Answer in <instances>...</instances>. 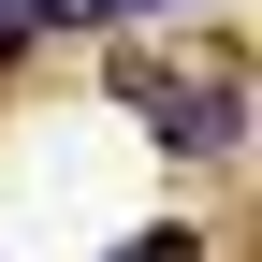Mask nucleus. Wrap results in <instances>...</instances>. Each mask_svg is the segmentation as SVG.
Instances as JSON below:
<instances>
[{
    "instance_id": "obj_1",
    "label": "nucleus",
    "mask_w": 262,
    "mask_h": 262,
    "mask_svg": "<svg viewBox=\"0 0 262 262\" xmlns=\"http://www.w3.org/2000/svg\"><path fill=\"white\" fill-rule=\"evenodd\" d=\"M117 102L160 117V146H189V160H233V146H248L233 58H160V44H131V58H117Z\"/></svg>"
},
{
    "instance_id": "obj_2",
    "label": "nucleus",
    "mask_w": 262,
    "mask_h": 262,
    "mask_svg": "<svg viewBox=\"0 0 262 262\" xmlns=\"http://www.w3.org/2000/svg\"><path fill=\"white\" fill-rule=\"evenodd\" d=\"M117 262H204V233H131Z\"/></svg>"
},
{
    "instance_id": "obj_3",
    "label": "nucleus",
    "mask_w": 262,
    "mask_h": 262,
    "mask_svg": "<svg viewBox=\"0 0 262 262\" xmlns=\"http://www.w3.org/2000/svg\"><path fill=\"white\" fill-rule=\"evenodd\" d=\"M73 15H175V0H73Z\"/></svg>"
}]
</instances>
